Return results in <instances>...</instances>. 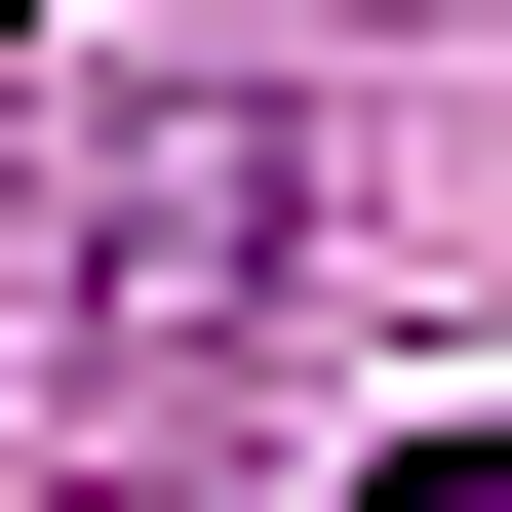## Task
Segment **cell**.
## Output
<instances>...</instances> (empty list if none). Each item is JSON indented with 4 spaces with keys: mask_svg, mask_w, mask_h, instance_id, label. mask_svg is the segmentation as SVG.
Returning a JSON list of instances; mask_svg holds the SVG:
<instances>
[{
    "mask_svg": "<svg viewBox=\"0 0 512 512\" xmlns=\"http://www.w3.org/2000/svg\"><path fill=\"white\" fill-rule=\"evenodd\" d=\"M276 276H316V119L158 79V119H79L40 197H0V394H40V434H237Z\"/></svg>",
    "mask_w": 512,
    "mask_h": 512,
    "instance_id": "cell-1",
    "label": "cell"
},
{
    "mask_svg": "<svg viewBox=\"0 0 512 512\" xmlns=\"http://www.w3.org/2000/svg\"><path fill=\"white\" fill-rule=\"evenodd\" d=\"M355 512H473V434H394V473H355Z\"/></svg>",
    "mask_w": 512,
    "mask_h": 512,
    "instance_id": "cell-2",
    "label": "cell"
}]
</instances>
